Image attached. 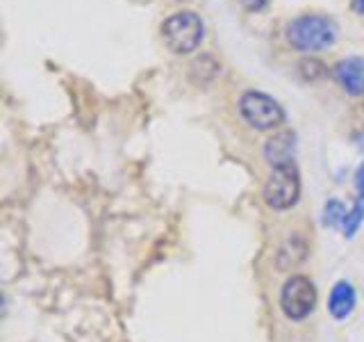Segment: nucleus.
Returning a JSON list of instances; mask_svg holds the SVG:
<instances>
[{"instance_id":"f257e3e1","label":"nucleus","mask_w":364,"mask_h":342,"mask_svg":"<svg viewBox=\"0 0 364 342\" xmlns=\"http://www.w3.org/2000/svg\"><path fill=\"white\" fill-rule=\"evenodd\" d=\"M339 28L337 23L326 14H301L287 23L284 28V37L294 51L314 55L328 51L335 46Z\"/></svg>"},{"instance_id":"f03ea898","label":"nucleus","mask_w":364,"mask_h":342,"mask_svg":"<svg viewBox=\"0 0 364 342\" xmlns=\"http://www.w3.org/2000/svg\"><path fill=\"white\" fill-rule=\"evenodd\" d=\"M159 32H162V41L171 53L189 55L193 51H198V46L205 39V23L196 11L182 9L171 14L162 23Z\"/></svg>"},{"instance_id":"7ed1b4c3","label":"nucleus","mask_w":364,"mask_h":342,"mask_svg":"<svg viewBox=\"0 0 364 342\" xmlns=\"http://www.w3.org/2000/svg\"><path fill=\"white\" fill-rule=\"evenodd\" d=\"M264 203L271 210H289L301 197V174L296 162L271 167V174L262 190Z\"/></svg>"},{"instance_id":"20e7f679","label":"nucleus","mask_w":364,"mask_h":342,"mask_svg":"<svg viewBox=\"0 0 364 342\" xmlns=\"http://www.w3.org/2000/svg\"><path fill=\"white\" fill-rule=\"evenodd\" d=\"M239 114L255 130H273L284 121V110L280 103L255 89L244 91L239 98Z\"/></svg>"},{"instance_id":"39448f33","label":"nucleus","mask_w":364,"mask_h":342,"mask_svg":"<svg viewBox=\"0 0 364 342\" xmlns=\"http://www.w3.org/2000/svg\"><path fill=\"white\" fill-rule=\"evenodd\" d=\"M314 306H316V288L310 279L296 274V276L284 281L280 292V308L289 319H305L314 311Z\"/></svg>"},{"instance_id":"423d86ee","label":"nucleus","mask_w":364,"mask_h":342,"mask_svg":"<svg viewBox=\"0 0 364 342\" xmlns=\"http://www.w3.org/2000/svg\"><path fill=\"white\" fill-rule=\"evenodd\" d=\"M333 78L341 87V91L348 96H362L364 94V57L350 55L339 60L333 66Z\"/></svg>"},{"instance_id":"0eeeda50","label":"nucleus","mask_w":364,"mask_h":342,"mask_svg":"<svg viewBox=\"0 0 364 342\" xmlns=\"http://www.w3.org/2000/svg\"><path fill=\"white\" fill-rule=\"evenodd\" d=\"M296 155V135L291 130H280L264 142V160L271 167L289 165Z\"/></svg>"},{"instance_id":"6e6552de","label":"nucleus","mask_w":364,"mask_h":342,"mask_svg":"<svg viewBox=\"0 0 364 342\" xmlns=\"http://www.w3.org/2000/svg\"><path fill=\"white\" fill-rule=\"evenodd\" d=\"M355 308V290L348 281H339L328 299V311L335 319H346Z\"/></svg>"},{"instance_id":"1a4fd4ad","label":"nucleus","mask_w":364,"mask_h":342,"mask_svg":"<svg viewBox=\"0 0 364 342\" xmlns=\"http://www.w3.org/2000/svg\"><path fill=\"white\" fill-rule=\"evenodd\" d=\"M355 185H358V199H355V205L348 210V217L344 222V235L346 237L355 235L362 219H364V162L360 165L358 174H355Z\"/></svg>"},{"instance_id":"9d476101","label":"nucleus","mask_w":364,"mask_h":342,"mask_svg":"<svg viewBox=\"0 0 364 342\" xmlns=\"http://www.w3.org/2000/svg\"><path fill=\"white\" fill-rule=\"evenodd\" d=\"M219 71H221V64L216 62L212 55H200V57H196V60L189 64V78L196 85L212 83V80L219 76Z\"/></svg>"},{"instance_id":"9b49d317","label":"nucleus","mask_w":364,"mask_h":342,"mask_svg":"<svg viewBox=\"0 0 364 342\" xmlns=\"http://www.w3.org/2000/svg\"><path fill=\"white\" fill-rule=\"evenodd\" d=\"M346 217H348V210H346V205L341 203V201L330 199V201L326 203V208H323V224H326V226H330V228L341 226V228H344Z\"/></svg>"},{"instance_id":"f8f14e48","label":"nucleus","mask_w":364,"mask_h":342,"mask_svg":"<svg viewBox=\"0 0 364 342\" xmlns=\"http://www.w3.org/2000/svg\"><path fill=\"white\" fill-rule=\"evenodd\" d=\"M299 73L303 80H307V83H316V80L328 76V66L321 60H316V57H305V60H301V64H299Z\"/></svg>"},{"instance_id":"ddd939ff","label":"nucleus","mask_w":364,"mask_h":342,"mask_svg":"<svg viewBox=\"0 0 364 342\" xmlns=\"http://www.w3.org/2000/svg\"><path fill=\"white\" fill-rule=\"evenodd\" d=\"M239 3H242V7L248 11H259V9L267 7L269 0H239Z\"/></svg>"},{"instance_id":"4468645a","label":"nucleus","mask_w":364,"mask_h":342,"mask_svg":"<svg viewBox=\"0 0 364 342\" xmlns=\"http://www.w3.org/2000/svg\"><path fill=\"white\" fill-rule=\"evenodd\" d=\"M350 9L355 11V14L364 16V0H350Z\"/></svg>"},{"instance_id":"2eb2a0df","label":"nucleus","mask_w":364,"mask_h":342,"mask_svg":"<svg viewBox=\"0 0 364 342\" xmlns=\"http://www.w3.org/2000/svg\"><path fill=\"white\" fill-rule=\"evenodd\" d=\"M180 3H185V0H180Z\"/></svg>"}]
</instances>
